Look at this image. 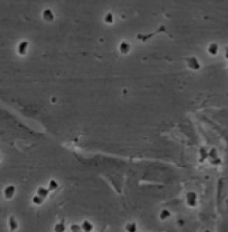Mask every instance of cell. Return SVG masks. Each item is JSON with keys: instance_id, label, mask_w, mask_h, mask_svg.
<instances>
[{"instance_id": "6da1fadb", "label": "cell", "mask_w": 228, "mask_h": 232, "mask_svg": "<svg viewBox=\"0 0 228 232\" xmlns=\"http://www.w3.org/2000/svg\"><path fill=\"white\" fill-rule=\"evenodd\" d=\"M185 203L189 207H196L198 205V195L194 191H189L185 195Z\"/></svg>"}, {"instance_id": "7a4b0ae2", "label": "cell", "mask_w": 228, "mask_h": 232, "mask_svg": "<svg viewBox=\"0 0 228 232\" xmlns=\"http://www.w3.org/2000/svg\"><path fill=\"white\" fill-rule=\"evenodd\" d=\"M15 192H16V188L14 185H7L3 190V196L7 200H11L14 198Z\"/></svg>"}, {"instance_id": "3957f363", "label": "cell", "mask_w": 228, "mask_h": 232, "mask_svg": "<svg viewBox=\"0 0 228 232\" xmlns=\"http://www.w3.org/2000/svg\"><path fill=\"white\" fill-rule=\"evenodd\" d=\"M186 63H187L188 67L193 71H198L199 69H200V63L199 62V60L194 56L187 58Z\"/></svg>"}, {"instance_id": "277c9868", "label": "cell", "mask_w": 228, "mask_h": 232, "mask_svg": "<svg viewBox=\"0 0 228 232\" xmlns=\"http://www.w3.org/2000/svg\"><path fill=\"white\" fill-rule=\"evenodd\" d=\"M8 228L10 232H16L19 229V222L14 215L8 218Z\"/></svg>"}, {"instance_id": "5b68a950", "label": "cell", "mask_w": 228, "mask_h": 232, "mask_svg": "<svg viewBox=\"0 0 228 232\" xmlns=\"http://www.w3.org/2000/svg\"><path fill=\"white\" fill-rule=\"evenodd\" d=\"M81 230L83 232H92L94 230V224L88 220H85L80 224Z\"/></svg>"}, {"instance_id": "8992f818", "label": "cell", "mask_w": 228, "mask_h": 232, "mask_svg": "<svg viewBox=\"0 0 228 232\" xmlns=\"http://www.w3.org/2000/svg\"><path fill=\"white\" fill-rule=\"evenodd\" d=\"M49 193L50 191L48 190V189L46 188V187H43V186H39L37 188V195L44 198V199H46L48 197Z\"/></svg>"}, {"instance_id": "52a82bcc", "label": "cell", "mask_w": 228, "mask_h": 232, "mask_svg": "<svg viewBox=\"0 0 228 232\" xmlns=\"http://www.w3.org/2000/svg\"><path fill=\"white\" fill-rule=\"evenodd\" d=\"M208 55H210L212 56H217L218 53V45L217 43L209 44L208 47Z\"/></svg>"}, {"instance_id": "ba28073f", "label": "cell", "mask_w": 228, "mask_h": 232, "mask_svg": "<svg viewBox=\"0 0 228 232\" xmlns=\"http://www.w3.org/2000/svg\"><path fill=\"white\" fill-rule=\"evenodd\" d=\"M58 188H59V183L57 182V181H55V179L50 180L49 182H48V186H47V189H48L50 192L55 191V190L58 189Z\"/></svg>"}, {"instance_id": "9c48e42d", "label": "cell", "mask_w": 228, "mask_h": 232, "mask_svg": "<svg viewBox=\"0 0 228 232\" xmlns=\"http://www.w3.org/2000/svg\"><path fill=\"white\" fill-rule=\"evenodd\" d=\"M159 217L160 219V221H167L171 217V212L168 209H163L160 211Z\"/></svg>"}, {"instance_id": "30bf717a", "label": "cell", "mask_w": 228, "mask_h": 232, "mask_svg": "<svg viewBox=\"0 0 228 232\" xmlns=\"http://www.w3.org/2000/svg\"><path fill=\"white\" fill-rule=\"evenodd\" d=\"M125 230L127 232H137V224L136 222H128L125 226Z\"/></svg>"}, {"instance_id": "8fae6325", "label": "cell", "mask_w": 228, "mask_h": 232, "mask_svg": "<svg viewBox=\"0 0 228 232\" xmlns=\"http://www.w3.org/2000/svg\"><path fill=\"white\" fill-rule=\"evenodd\" d=\"M54 231L55 232H65L66 231V226L62 223V222H59V223H56V224L54 226Z\"/></svg>"}, {"instance_id": "7c38bea8", "label": "cell", "mask_w": 228, "mask_h": 232, "mask_svg": "<svg viewBox=\"0 0 228 232\" xmlns=\"http://www.w3.org/2000/svg\"><path fill=\"white\" fill-rule=\"evenodd\" d=\"M44 202H45V199L42 198V197H40L39 196H37V195H36V196L32 197V203L36 204V205H37V206L42 205Z\"/></svg>"}, {"instance_id": "4fadbf2b", "label": "cell", "mask_w": 228, "mask_h": 232, "mask_svg": "<svg viewBox=\"0 0 228 232\" xmlns=\"http://www.w3.org/2000/svg\"><path fill=\"white\" fill-rule=\"evenodd\" d=\"M70 230L71 232H80L82 231L81 230V227H80V225L78 224H71L70 226Z\"/></svg>"}, {"instance_id": "5bb4252c", "label": "cell", "mask_w": 228, "mask_h": 232, "mask_svg": "<svg viewBox=\"0 0 228 232\" xmlns=\"http://www.w3.org/2000/svg\"><path fill=\"white\" fill-rule=\"evenodd\" d=\"M204 232H212V231H210V230H205Z\"/></svg>"}, {"instance_id": "9a60e30c", "label": "cell", "mask_w": 228, "mask_h": 232, "mask_svg": "<svg viewBox=\"0 0 228 232\" xmlns=\"http://www.w3.org/2000/svg\"><path fill=\"white\" fill-rule=\"evenodd\" d=\"M1 159H2V156H1V154H0V162H1Z\"/></svg>"}, {"instance_id": "2e32d148", "label": "cell", "mask_w": 228, "mask_h": 232, "mask_svg": "<svg viewBox=\"0 0 228 232\" xmlns=\"http://www.w3.org/2000/svg\"><path fill=\"white\" fill-rule=\"evenodd\" d=\"M80 232H83V231H80Z\"/></svg>"}]
</instances>
